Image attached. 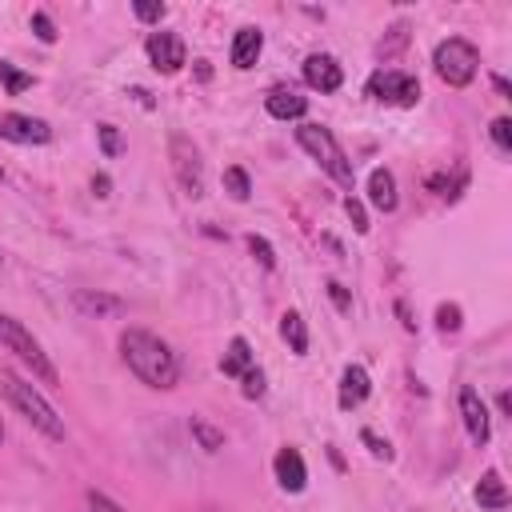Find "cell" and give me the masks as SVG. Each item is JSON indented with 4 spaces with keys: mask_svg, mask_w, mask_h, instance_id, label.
I'll return each mask as SVG.
<instances>
[{
    "mask_svg": "<svg viewBox=\"0 0 512 512\" xmlns=\"http://www.w3.org/2000/svg\"><path fill=\"white\" fill-rule=\"evenodd\" d=\"M120 356H124L128 372L148 388H176V380H180V356L172 352L168 340H160L148 328H128L120 336Z\"/></svg>",
    "mask_w": 512,
    "mask_h": 512,
    "instance_id": "6da1fadb",
    "label": "cell"
},
{
    "mask_svg": "<svg viewBox=\"0 0 512 512\" xmlns=\"http://www.w3.org/2000/svg\"><path fill=\"white\" fill-rule=\"evenodd\" d=\"M0 396L40 432V436H48V440H64V416L28 384V380H20L16 372H8V368H0Z\"/></svg>",
    "mask_w": 512,
    "mask_h": 512,
    "instance_id": "7a4b0ae2",
    "label": "cell"
},
{
    "mask_svg": "<svg viewBox=\"0 0 512 512\" xmlns=\"http://www.w3.org/2000/svg\"><path fill=\"white\" fill-rule=\"evenodd\" d=\"M296 144L340 184V188H348L352 192V184H356V172H352V160H348V152L340 148V140L332 136V128H324V124H300L296 128Z\"/></svg>",
    "mask_w": 512,
    "mask_h": 512,
    "instance_id": "3957f363",
    "label": "cell"
},
{
    "mask_svg": "<svg viewBox=\"0 0 512 512\" xmlns=\"http://www.w3.org/2000/svg\"><path fill=\"white\" fill-rule=\"evenodd\" d=\"M432 68H436V76H440L448 88H468V84L476 80V72H480V52H476L472 40L448 36V40L436 44Z\"/></svg>",
    "mask_w": 512,
    "mask_h": 512,
    "instance_id": "277c9868",
    "label": "cell"
},
{
    "mask_svg": "<svg viewBox=\"0 0 512 512\" xmlns=\"http://www.w3.org/2000/svg\"><path fill=\"white\" fill-rule=\"evenodd\" d=\"M0 348H8L20 364H28L32 368V376L36 380H44V384H56V364L48 360V352L40 348V340L20 324V320H12V316H0Z\"/></svg>",
    "mask_w": 512,
    "mask_h": 512,
    "instance_id": "5b68a950",
    "label": "cell"
},
{
    "mask_svg": "<svg viewBox=\"0 0 512 512\" xmlns=\"http://www.w3.org/2000/svg\"><path fill=\"white\" fill-rule=\"evenodd\" d=\"M364 92L376 100V104H396V108H412L420 100V80L412 72H400V68H376L364 84Z\"/></svg>",
    "mask_w": 512,
    "mask_h": 512,
    "instance_id": "8992f818",
    "label": "cell"
},
{
    "mask_svg": "<svg viewBox=\"0 0 512 512\" xmlns=\"http://www.w3.org/2000/svg\"><path fill=\"white\" fill-rule=\"evenodd\" d=\"M168 152H172V172H176L184 196L200 200V196H204V160H200V148H196L184 132H172Z\"/></svg>",
    "mask_w": 512,
    "mask_h": 512,
    "instance_id": "52a82bcc",
    "label": "cell"
},
{
    "mask_svg": "<svg viewBox=\"0 0 512 512\" xmlns=\"http://www.w3.org/2000/svg\"><path fill=\"white\" fill-rule=\"evenodd\" d=\"M144 52H148L152 68H156V72H164V76L180 72V68H184V60H188L184 40H180L176 32H152V36L144 40Z\"/></svg>",
    "mask_w": 512,
    "mask_h": 512,
    "instance_id": "ba28073f",
    "label": "cell"
},
{
    "mask_svg": "<svg viewBox=\"0 0 512 512\" xmlns=\"http://www.w3.org/2000/svg\"><path fill=\"white\" fill-rule=\"evenodd\" d=\"M0 140H12V144H48L52 140V128L40 116L0 112Z\"/></svg>",
    "mask_w": 512,
    "mask_h": 512,
    "instance_id": "9c48e42d",
    "label": "cell"
},
{
    "mask_svg": "<svg viewBox=\"0 0 512 512\" xmlns=\"http://www.w3.org/2000/svg\"><path fill=\"white\" fill-rule=\"evenodd\" d=\"M460 420H464V428H468L472 444H476V448H484V444H488V436H492V428H488V408H484V400H480V392H476L472 384H464V388H460Z\"/></svg>",
    "mask_w": 512,
    "mask_h": 512,
    "instance_id": "30bf717a",
    "label": "cell"
},
{
    "mask_svg": "<svg viewBox=\"0 0 512 512\" xmlns=\"http://www.w3.org/2000/svg\"><path fill=\"white\" fill-rule=\"evenodd\" d=\"M272 472H276V484H280L284 492H304V484H308V464H304L300 448H292V444H284V448L276 452Z\"/></svg>",
    "mask_w": 512,
    "mask_h": 512,
    "instance_id": "8fae6325",
    "label": "cell"
},
{
    "mask_svg": "<svg viewBox=\"0 0 512 512\" xmlns=\"http://www.w3.org/2000/svg\"><path fill=\"white\" fill-rule=\"evenodd\" d=\"M304 84L316 88V92H336L344 84V68L328 56V52H312L304 60Z\"/></svg>",
    "mask_w": 512,
    "mask_h": 512,
    "instance_id": "7c38bea8",
    "label": "cell"
},
{
    "mask_svg": "<svg viewBox=\"0 0 512 512\" xmlns=\"http://www.w3.org/2000/svg\"><path fill=\"white\" fill-rule=\"evenodd\" d=\"M264 108H268V116H276V120H304L308 116V96H300L296 88H272L268 96H264Z\"/></svg>",
    "mask_w": 512,
    "mask_h": 512,
    "instance_id": "4fadbf2b",
    "label": "cell"
},
{
    "mask_svg": "<svg viewBox=\"0 0 512 512\" xmlns=\"http://www.w3.org/2000/svg\"><path fill=\"white\" fill-rule=\"evenodd\" d=\"M368 392H372V380H368V372L360 368V364H348L344 372H340V408L344 412H352V408H360L364 400H368Z\"/></svg>",
    "mask_w": 512,
    "mask_h": 512,
    "instance_id": "5bb4252c",
    "label": "cell"
},
{
    "mask_svg": "<svg viewBox=\"0 0 512 512\" xmlns=\"http://www.w3.org/2000/svg\"><path fill=\"white\" fill-rule=\"evenodd\" d=\"M260 52H264V32H260V28H240V32L232 36V52H228V60H232V68L248 72V68L260 60Z\"/></svg>",
    "mask_w": 512,
    "mask_h": 512,
    "instance_id": "9a60e30c",
    "label": "cell"
},
{
    "mask_svg": "<svg viewBox=\"0 0 512 512\" xmlns=\"http://www.w3.org/2000/svg\"><path fill=\"white\" fill-rule=\"evenodd\" d=\"M72 304H76V312H84V316H120V312H124V300H120V296L92 292V288L72 292Z\"/></svg>",
    "mask_w": 512,
    "mask_h": 512,
    "instance_id": "2e32d148",
    "label": "cell"
},
{
    "mask_svg": "<svg viewBox=\"0 0 512 512\" xmlns=\"http://www.w3.org/2000/svg\"><path fill=\"white\" fill-rule=\"evenodd\" d=\"M368 200H372V208H380V212H396V176L388 172V168H372V176H368Z\"/></svg>",
    "mask_w": 512,
    "mask_h": 512,
    "instance_id": "e0dca14e",
    "label": "cell"
},
{
    "mask_svg": "<svg viewBox=\"0 0 512 512\" xmlns=\"http://www.w3.org/2000/svg\"><path fill=\"white\" fill-rule=\"evenodd\" d=\"M508 500H512V492H508V484L500 480V472H484L480 484H476V504L500 512V508H508Z\"/></svg>",
    "mask_w": 512,
    "mask_h": 512,
    "instance_id": "ac0fdd59",
    "label": "cell"
},
{
    "mask_svg": "<svg viewBox=\"0 0 512 512\" xmlns=\"http://www.w3.org/2000/svg\"><path fill=\"white\" fill-rule=\"evenodd\" d=\"M248 368H252V348H248L244 336H232V344H228V352L220 360V372L224 376H244Z\"/></svg>",
    "mask_w": 512,
    "mask_h": 512,
    "instance_id": "d6986e66",
    "label": "cell"
},
{
    "mask_svg": "<svg viewBox=\"0 0 512 512\" xmlns=\"http://www.w3.org/2000/svg\"><path fill=\"white\" fill-rule=\"evenodd\" d=\"M280 336L288 340V348H292L296 356L308 352V324H304L300 312H284V316H280Z\"/></svg>",
    "mask_w": 512,
    "mask_h": 512,
    "instance_id": "ffe728a7",
    "label": "cell"
},
{
    "mask_svg": "<svg viewBox=\"0 0 512 512\" xmlns=\"http://www.w3.org/2000/svg\"><path fill=\"white\" fill-rule=\"evenodd\" d=\"M188 432L196 436V444H200L204 452H220V448H224V432H220L216 424H208L204 416H192V420H188Z\"/></svg>",
    "mask_w": 512,
    "mask_h": 512,
    "instance_id": "44dd1931",
    "label": "cell"
},
{
    "mask_svg": "<svg viewBox=\"0 0 512 512\" xmlns=\"http://www.w3.org/2000/svg\"><path fill=\"white\" fill-rule=\"evenodd\" d=\"M224 192L232 196V200H248L252 196V180H248V172L240 168V164H232V168H224Z\"/></svg>",
    "mask_w": 512,
    "mask_h": 512,
    "instance_id": "7402d4cb",
    "label": "cell"
},
{
    "mask_svg": "<svg viewBox=\"0 0 512 512\" xmlns=\"http://www.w3.org/2000/svg\"><path fill=\"white\" fill-rule=\"evenodd\" d=\"M0 84L8 88V96H20L24 88H32V76L20 72V68H12L8 60H0Z\"/></svg>",
    "mask_w": 512,
    "mask_h": 512,
    "instance_id": "603a6c76",
    "label": "cell"
},
{
    "mask_svg": "<svg viewBox=\"0 0 512 512\" xmlns=\"http://www.w3.org/2000/svg\"><path fill=\"white\" fill-rule=\"evenodd\" d=\"M488 136H492V144H496L504 156L512 152V120H508V116H496V120L488 124Z\"/></svg>",
    "mask_w": 512,
    "mask_h": 512,
    "instance_id": "cb8c5ba5",
    "label": "cell"
},
{
    "mask_svg": "<svg viewBox=\"0 0 512 512\" xmlns=\"http://www.w3.org/2000/svg\"><path fill=\"white\" fill-rule=\"evenodd\" d=\"M436 328L440 332H460V304H440L436 308Z\"/></svg>",
    "mask_w": 512,
    "mask_h": 512,
    "instance_id": "d4e9b609",
    "label": "cell"
},
{
    "mask_svg": "<svg viewBox=\"0 0 512 512\" xmlns=\"http://www.w3.org/2000/svg\"><path fill=\"white\" fill-rule=\"evenodd\" d=\"M240 380H244V384H240V392H244L248 400H260V396H264V372H260L256 364H252V368H248Z\"/></svg>",
    "mask_w": 512,
    "mask_h": 512,
    "instance_id": "484cf974",
    "label": "cell"
},
{
    "mask_svg": "<svg viewBox=\"0 0 512 512\" xmlns=\"http://www.w3.org/2000/svg\"><path fill=\"white\" fill-rule=\"evenodd\" d=\"M132 12H136V20H144V24H160L168 8H164V4H148V0H136V4H132Z\"/></svg>",
    "mask_w": 512,
    "mask_h": 512,
    "instance_id": "4316f807",
    "label": "cell"
},
{
    "mask_svg": "<svg viewBox=\"0 0 512 512\" xmlns=\"http://www.w3.org/2000/svg\"><path fill=\"white\" fill-rule=\"evenodd\" d=\"M344 212H348V220H352V228H356V232L364 236V232H368V212H364V204H360L356 196H348V200H344Z\"/></svg>",
    "mask_w": 512,
    "mask_h": 512,
    "instance_id": "83f0119b",
    "label": "cell"
},
{
    "mask_svg": "<svg viewBox=\"0 0 512 512\" xmlns=\"http://www.w3.org/2000/svg\"><path fill=\"white\" fill-rule=\"evenodd\" d=\"M248 248H252V256H256L264 268H276V252H272V244H268L264 236H248Z\"/></svg>",
    "mask_w": 512,
    "mask_h": 512,
    "instance_id": "f1b7e54d",
    "label": "cell"
},
{
    "mask_svg": "<svg viewBox=\"0 0 512 512\" xmlns=\"http://www.w3.org/2000/svg\"><path fill=\"white\" fill-rule=\"evenodd\" d=\"M360 440L368 444V452H372L376 460H392V444H388V440H380L372 428H364V432H360Z\"/></svg>",
    "mask_w": 512,
    "mask_h": 512,
    "instance_id": "f546056e",
    "label": "cell"
},
{
    "mask_svg": "<svg viewBox=\"0 0 512 512\" xmlns=\"http://www.w3.org/2000/svg\"><path fill=\"white\" fill-rule=\"evenodd\" d=\"M32 32H36V40H44V44H52V40H56V28H52V16H48V12H32Z\"/></svg>",
    "mask_w": 512,
    "mask_h": 512,
    "instance_id": "4dcf8cb0",
    "label": "cell"
},
{
    "mask_svg": "<svg viewBox=\"0 0 512 512\" xmlns=\"http://www.w3.org/2000/svg\"><path fill=\"white\" fill-rule=\"evenodd\" d=\"M96 136H100L104 156H116V152H120V132H116L112 124H100V128H96Z\"/></svg>",
    "mask_w": 512,
    "mask_h": 512,
    "instance_id": "1f68e13d",
    "label": "cell"
},
{
    "mask_svg": "<svg viewBox=\"0 0 512 512\" xmlns=\"http://www.w3.org/2000/svg\"><path fill=\"white\" fill-rule=\"evenodd\" d=\"M88 508H92V512H124L116 500H108V496H104V492H96V488L88 492Z\"/></svg>",
    "mask_w": 512,
    "mask_h": 512,
    "instance_id": "d6a6232c",
    "label": "cell"
},
{
    "mask_svg": "<svg viewBox=\"0 0 512 512\" xmlns=\"http://www.w3.org/2000/svg\"><path fill=\"white\" fill-rule=\"evenodd\" d=\"M328 296H332V304H336L340 312H348V308H352V296L344 292V284H336V280H332V284H328Z\"/></svg>",
    "mask_w": 512,
    "mask_h": 512,
    "instance_id": "836d02e7",
    "label": "cell"
},
{
    "mask_svg": "<svg viewBox=\"0 0 512 512\" xmlns=\"http://www.w3.org/2000/svg\"><path fill=\"white\" fill-rule=\"evenodd\" d=\"M108 188H112V180H108L104 172H100V176H92V192H96V196H108Z\"/></svg>",
    "mask_w": 512,
    "mask_h": 512,
    "instance_id": "e575fe53",
    "label": "cell"
},
{
    "mask_svg": "<svg viewBox=\"0 0 512 512\" xmlns=\"http://www.w3.org/2000/svg\"><path fill=\"white\" fill-rule=\"evenodd\" d=\"M492 84H496L500 96H508V80H504V76H492Z\"/></svg>",
    "mask_w": 512,
    "mask_h": 512,
    "instance_id": "d590c367",
    "label": "cell"
},
{
    "mask_svg": "<svg viewBox=\"0 0 512 512\" xmlns=\"http://www.w3.org/2000/svg\"><path fill=\"white\" fill-rule=\"evenodd\" d=\"M496 404H500V412H512V396H508V392H500V400H496Z\"/></svg>",
    "mask_w": 512,
    "mask_h": 512,
    "instance_id": "8d00e7d4",
    "label": "cell"
},
{
    "mask_svg": "<svg viewBox=\"0 0 512 512\" xmlns=\"http://www.w3.org/2000/svg\"><path fill=\"white\" fill-rule=\"evenodd\" d=\"M0 440H4V420H0Z\"/></svg>",
    "mask_w": 512,
    "mask_h": 512,
    "instance_id": "74e56055",
    "label": "cell"
},
{
    "mask_svg": "<svg viewBox=\"0 0 512 512\" xmlns=\"http://www.w3.org/2000/svg\"><path fill=\"white\" fill-rule=\"evenodd\" d=\"M0 180H4V168H0Z\"/></svg>",
    "mask_w": 512,
    "mask_h": 512,
    "instance_id": "f35d334b",
    "label": "cell"
}]
</instances>
